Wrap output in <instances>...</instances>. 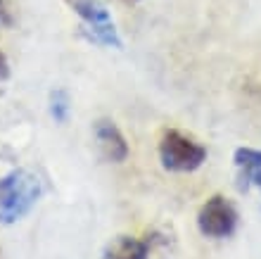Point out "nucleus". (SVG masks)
I'll list each match as a JSON object with an SVG mask.
<instances>
[{
	"instance_id": "39448f33",
	"label": "nucleus",
	"mask_w": 261,
	"mask_h": 259,
	"mask_svg": "<svg viewBox=\"0 0 261 259\" xmlns=\"http://www.w3.org/2000/svg\"><path fill=\"white\" fill-rule=\"evenodd\" d=\"M93 136H95V143L102 152V157L107 162L121 164L128 159L130 148L128 140H126L124 131L117 126V122L112 119H97L95 126H93Z\"/></svg>"
},
{
	"instance_id": "0eeeda50",
	"label": "nucleus",
	"mask_w": 261,
	"mask_h": 259,
	"mask_svg": "<svg viewBox=\"0 0 261 259\" xmlns=\"http://www.w3.org/2000/svg\"><path fill=\"white\" fill-rule=\"evenodd\" d=\"M233 162L238 167V188L247 191L254 185V176L261 171V150L256 148H238L233 155Z\"/></svg>"
},
{
	"instance_id": "1a4fd4ad",
	"label": "nucleus",
	"mask_w": 261,
	"mask_h": 259,
	"mask_svg": "<svg viewBox=\"0 0 261 259\" xmlns=\"http://www.w3.org/2000/svg\"><path fill=\"white\" fill-rule=\"evenodd\" d=\"M14 24V12L7 0H0V29H10Z\"/></svg>"
},
{
	"instance_id": "9b49d317",
	"label": "nucleus",
	"mask_w": 261,
	"mask_h": 259,
	"mask_svg": "<svg viewBox=\"0 0 261 259\" xmlns=\"http://www.w3.org/2000/svg\"><path fill=\"white\" fill-rule=\"evenodd\" d=\"M254 185H259V191H261V171H259V174H256V176H254Z\"/></svg>"
},
{
	"instance_id": "20e7f679",
	"label": "nucleus",
	"mask_w": 261,
	"mask_h": 259,
	"mask_svg": "<svg viewBox=\"0 0 261 259\" xmlns=\"http://www.w3.org/2000/svg\"><path fill=\"white\" fill-rule=\"evenodd\" d=\"M197 228L206 238H228L238 228V209L223 195H212L197 211Z\"/></svg>"
},
{
	"instance_id": "f03ea898",
	"label": "nucleus",
	"mask_w": 261,
	"mask_h": 259,
	"mask_svg": "<svg viewBox=\"0 0 261 259\" xmlns=\"http://www.w3.org/2000/svg\"><path fill=\"white\" fill-rule=\"evenodd\" d=\"M159 162L166 171L190 174L206 162V148L178 129H166L159 138Z\"/></svg>"
},
{
	"instance_id": "9d476101",
	"label": "nucleus",
	"mask_w": 261,
	"mask_h": 259,
	"mask_svg": "<svg viewBox=\"0 0 261 259\" xmlns=\"http://www.w3.org/2000/svg\"><path fill=\"white\" fill-rule=\"evenodd\" d=\"M10 79V60H7V55L0 50V86Z\"/></svg>"
},
{
	"instance_id": "7ed1b4c3",
	"label": "nucleus",
	"mask_w": 261,
	"mask_h": 259,
	"mask_svg": "<svg viewBox=\"0 0 261 259\" xmlns=\"http://www.w3.org/2000/svg\"><path fill=\"white\" fill-rule=\"evenodd\" d=\"M67 5L79 14L90 41L107 45V48H121V36L117 31V24L102 0H67Z\"/></svg>"
},
{
	"instance_id": "423d86ee",
	"label": "nucleus",
	"mask_w": 261,
	"mask_h": 259,
	"mask_svg": "<svg viewBox=\"0 0 261 259\" xmlns=\"http://www.w3.org/2000/svg\"><path fill=\"white\" fill-rule=\"evenodd\" d=\"M100 259H150V245L147 240L121 233L105 245Z\"/></svg>"
},
{
	"instance_id": "f257e3e1",
	"label": "nucleus",
	"mask_w": 261,
	"mask_h": 259,
	"mask_svg": "<svg viewBox=\"0 0 261 259\" xmlns=\"http://www.w3.org/2000/svg\"><path fill=\"white\" fill-rule=\"evenodd\" d=\"M43 195V181L31 169L17 167L0 176V224L14 226L27 219Z\"/></svg>"
},
{
	"instance_id": "6e6552de",
	"label": "nucleus",
	"mask_w": 261,
	"mask_h": 259,
	"mask_svg": "<svg viewBox=\"0 0 261 259\" xmlns=\"http://www.w3.org/2000/svg\"><path fill=\"white\" fill-rule=\"evenodd\" d=\"M48 109H50V116L55 119V124H64L71 114V100H69V93L64 88H55L50 90V98H48Z\"/></svg>"
}]
</instances>
